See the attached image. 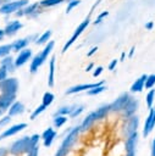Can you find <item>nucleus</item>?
<instances>
[{
    "label": "nucleus",
    "instance_id": "1",
    "mask_svg": "<svg viewBox=\"0 0 155 156\" xmlns=\"http://www.w3.org/2000/svg\"><path fill=\"white\" fill-rule=\"evenodd\" d=\"M79 133H81V126H76V127L70 128V130L66 133L60 147L57 149L55 156H67V154L70 152V150L72 149L74 143L77 141Z\"/></svg>",
    "mask_w": 155,
    "mask_h": 156
},
{
    "label": "nucleus",
    "instance_id": "2",
    "mask_svg": "<svg viewBox=\"0 0 155 156\" xmlns=\"http://www.w3.org/2000/svg\"><path fill=\"white\" fill-rule=\"evenodd\" d=\"M54 45H55V43H54L52 40L48 41V43L45 44L44 49H43L40 52H38V54L32 58L31 66H29V72H31L32 74H34V73L38 71V68L48 60V56L50 55V52H51L52 49H54Z\"/></svg>",
    "mask_w": 155,
    "mask_h": 156
},
{
    "label": "nucleus",
    "instance_id": "3",
    "mask_svg": "<svg viewBox=\"0 0 155 156\" xmlns=\"http://www.w3.org/2000/svg\"><path fill=\"white\" fill-rule=\"evenodd\" d=\"M29 141H31V136H28V135H24L20 139L15 140L9 149V154L12 156H21L23 154H28Z\"/></svg>",
    "mask_w": 155,
    "mask_h": 156
},
{
    "label": "nucleus",
    "instance_id": "4",
    "mask_svg": "<svg viewBox=\"0 0 155 156\" xmlns=\"http://www.w3.org/2000/svg\"><path fill=\"white\" fill-rule=\"evenodd\" d=\"M89 23H90V16H87V17H85V18H84L79 24H78V27L74 29V32H73V34L71 35V38L66 41V44H65V45H63V48H62V52H66V51H67V49H68V48H71V46L73 45V43L77 40V38H78V37H79V35H81V34L87 29V27L89 26Z\"/></svg>",
    "mask_w": 155,
    "mask_h": 156
},
{
    "label": "nucleus",
    "instance_id": "5",
    "mask_svg": "<svg viewBox=\"0 0 155 156\" xmlns=\"http://www.w3.org/2000/svg\"><path fill=\"white\" fill-rule=\"evenodd\" d=\"M26 5H28V0H11L0 6V13L1 15L15 13L18 10H21L22 7H24Z\"/></svg>",
    "mask_w": 155,
    "mask_h": 156
},
{
    "label": "nucleus",
    "instance_id": "6",
    "mask_svg": "<svg viewBox=\"0 0 155 156\" xmlns=\"http://www.w3.org/2000/svg\"><path fill=\"white\" fill-rule=\"evenodd\" d=\"M138 126H139V117L137 115L127 117L126 121H124V124L122 127V135H123V138H128L132 133L137 132Z\"/></svg>",
    "mask_w": 155,
    "mask_h": 156
},
{
    "label": "nucleus",
    "instance_id": "7",
    "mask_svg": "<svg viewBox=\"0 0 155 156\" xmlns=\"http://www.w3.org/2000/svg\"><path fill=\"white\" fill-rule=\"evenodd\" d=\"M18 80L13 77H6L0 82V93L2 94H16L18 91Z\"/></svg>",
    "mask_w": 155,
    "mask_h": 156
},
{
    "label": "nucleus",
    "instance_id": "8",
    "mask_svg": "<svg viewBox=\"0 0 155 156\" xmlns=\"http://www.w3.org/2000/svg\"><path fill=\"white\" fill-rule=\"evenodd\" d=\"M40 4L39 2H34V4H28L24 7H22L21 10H18L17 12H15V15L17 17H22V16H27V17H37L40 13L39 10Z\"/></svg>",
    "mask_w": 155,
    "mask_h": 156
},
{
    "label": "nucleus",
    "instance_id": "9",
    "mask_svg": "<svg viewBox=\"0 0 155 156\" xmlns=\"http://www.w3.org/2000/svg\"><path fill=\"white\" fill-rule=\"evenodd\" d=\"M138 107H139V100L133 98V96H129V99L127 100V102H126V105H124V107L121 112H122L123 117L127 118V117H131V116L135 115Z\"/></svg>",
    "mask_w": 155,
    "mask_h": 156
},
{
    "label": "nucleus",
    "instance_id": "10",
    "mask_svg": "<svg viewBox=\"0 0 155 156\" xmlns=\"http://www.w3.org/2000/svg\"><path fill=\"white\" fill-rule=\"evenodd\" d=\"M149 115L145 119V123H144V128H143V136L146 138L151 132L153 129L155 128V107H151L149 108Z\"/></svg>",
    "mask_w": 155,
    "mask_h": 156
},
{
    "label": "nucleus",
    "instance_id": "11",
    "mask_svg": "<svg viewBox=\"0 0 155 156\" xmlns=\"http://www.w3.org/2000/svg\"><path fill=\"white\" fill-rule=\"evenodd\" d=\"M129 96H131L129 93H122L115 101H112V102L110 104V110H111V112H121V111L123 110V107H124L127 100L129 99Z\"/></svg>",
    "mask_w": 155,
    "mask_h": 156
},
{
    "label": "nucleus",
    "instance_id": "12",
    "mask_svg": "<svg viewBox=\"0 0 155 156\" xmlns=\"http://www.w3.org/2000/svg\"><path fill=\"white\" fill-rule=\"evenodd\" d=\"M101 84H104V82H99V83H87V84H77V85H73V87L68 88V89L66 90V95H72V94L82 93V91L89 90V89L95 88V87L101 85Z\"/></svg>",
    "mask_w": 155,
    "mask_h": 156
},
{
    "label": "nucleus",
    "instance_id": "13",
    "mask_svg": "<svg viewBox=\"0 0 155 156\" xmlns=\"http://www.w3.org/2000/svg\"><path fill=\"white\" fill-rule=\"evenodd\" d=\"M31 58H32V50L28 49V48H26V49H23V50H21L18 52L17 57L15 58V65H16V67H22Z\"/></svg>",
    "mask_w": 155,
    "mask_h": 156
},
{
    "label": "nucleus",
    "instance_id": "14",
    "mask_svg": "<svg viewBox=\"0 0 155 156\" xmlns=\"http://www.w3.org/2000/svg\"><path fill=\"white\" fill-rule=\"evenodd\" d=\"M24 128H27V124H26V123H17V124H13V126L6 128V129L2 132V134H1L0 136H1V139L10 138V136H12V135H15V134L22 132Z\"/></svg>",
    "mask_w": 155,
    "mask_h": 156
},
{
    "label": "nucleus",
    "instance_id": "15",
    "mask_svg": "<svg viewBox=\"0 0 155 156\" xmlns=\"http://www.w3.org/2000/svg\"><path fill=\"white\" fill-rule=\"evenodd\" d=\"M16 101V94H0V108L6 111Z\"/></svg>",
    "mask_w": 155,
    "mask_h": 156
},
{
    "label": "nucleus",
    "instance_id": "16",
    "mask_svg": "<svg viewBox=\"0 0 155 156\" xmlns=\"http://www.w3.org/2000/svg\"><path fill=\"white\" fill-rule=\"evenodd\" d=\"M22 27H23V24H22L21 21H18V20L11 21V22H9V23L6 24V27L4 28V30H5V35H7V37H12V35H15Z\"/></svg>",
    "mask_w": 155,
    "mask_h": 156
},
{
    "label": "nucleus",
    "instance_id": "17",
    "mask_svg": "<svg viewBox=\"0 0 155 156\" xmlns=\"http://www.w3.org/2000/svg\"><path fill=\"white\" fill-rule=\"evenodd\" d=\"M138 144V133H132L128 138L124 140V150L126 152H135V147Z\"/></svg>",
    "mask_w": 155,
    "mask_h": 156
},
{
    "label": "nucleus",
    "instance_id": "18",
    "mask_svg": "<svg viewBox=\"0 0 155 156\" xmlns=\"http://www.w3.org/2000/svg\"><path fill=\"white\" fill-rule=\"evenodd\" d=\"M33 38H35V35H33V37H28V38H21V39L15 40L13 43H11L12 51H15V52H20L21 50L26 49V48L28 46L29 41H32Z\"/></svg>",
    "mask_w": 155,
    "mask_h": 156
},
{
    "label": "nucleus",
    "instance_id": "19",
    "mask_svg": "<svg viewBox=\"0 0 155 156\" xmlns=\"http://www.w3.org/2000/svg\"><path fill=\"white\" fill-rule=\"evenodd\" d=\"M55 138H56V132H55V129H54V128H51V127L46 128V129L43 132V134H41L43 144H44V146H45V147L51 146V144H52V141H54V139H55Z\"/></svg>",
    "mask_w": 155,
    "mask_h": 156
},
{
    "label": "nucleus",
    "instance_id": "20",
    "mask_svg": "<svg viewBox=\"0 0 155 156\" xmlns=\"http://www.w3.org/2000/svg\"><path fill=\"white\" fill-rule=\"evenodd\" d=\"M0 67H2L4 69H6L9 73H12L15 72V69L17 68L16 65H15V58L10 55L2 57V60L0 61Z\"/></svg>",
    "mask_w": 155,
    "mask_h": 156
},
{
    "label": "nucleus",
    "instance_id": "21",
    "mask_svg": "<svg viewBox=\"0 0 155 156\" xmlns=\"http://www.w3.org/2000/svg\"><path fill=\"white\" fill-rule=\"evenodd\" d=\"M9 111V116H11V117H15V116H20V115H22L24 111H26V107H24V105L21 102V101H15L11 106H10V108L7 110Z\"/></svg>",
    "mask_w": 155,
    "mask_h": 156
},
{
    "label": "nucleus",
    "instance_id": "22",
    "mask_svg": "<svg viewBox=\"0 0 155 156\" xmlns=\"http://www.w3.org/2000/svg\"><path fill=\"white\" fill-rule=\"evenodd\" d=\"M146 78H148V74H142L138 79H135L134 83L131 85V89H129L131 93H140V91H143Z\"/></svg>",
    "mask_w": 155,
    "mask_h": 156
},
{
    "label": "nucleus",
    "instance_id": "23",
    "mask_svg": "<svg viewBox=\"0 0 155 156\" xmlns=\"http://www.w3.org/2000/svg\"><path fill=\"white\" fill-rule=\"evenodd\" d=\"M95 122H96V118H95V113H94V111H93V112H90V113L83 119V122L81 123V133L88 130L89 128H92V126H93Z\"/></svg>",
    "mask_w": 155,
    "mask_h": 156
},
{
    "label": "nucleus",
    "instance_id": "24",
    "mask_svg": "<svg viewBox=\"0 0 155 156\" xmlns=\"http://www.w3.org/2000/svg\"><path fill=\"white\" fill-rule=\"evenodd\" d=\"M55 56L50 58L49 62V76H48V85L51 88L55 85Z\"/></svg>",
    "mask_w": 155,
    "mask_h": 156
},
{
    "label": "nucleus",
    "instance_id": "25",
    "mask_svg": "<svg viewBox=\"0 0 155 156\" xmlns=\"http://www.w3.org/2000/svg\"><path fill=\"white\" fill-rule=\"evenodd\" d=\"M109 112H111V110H110V104L103 105V106H100L99 108H96V111H94L96 121H98V119H104V118L109 115Z\"/></svg>",
    "mask_w": 155,
    "mask_h": 156
},
{
    "label": "nucleus",
    "instance_id": "26",
    "mask_svg": "<svg viewBox=\"0 0 155 156\" xmlns=\"http://www.w3.org/2000/svg\"><path fill=\"white\" fill-rule=\"evenodd\" d=\"M51 34H52V32L51 30H46V32H44L41 35H39L37 39H35V44L37 45H44V44H46L48 41H49V39H50V37H51Z\"/></svg>",
    "mask_w": 155,
    "mask_h": 156
},
{
    "label": "nucleus",
    "instance_id": "27",
    "mask_svg": "<svg viewBox=\"0 0 155 156\" xmlns=\"http://www.w3.org/2000/svg\"><path fill=\"white\" fill-rule=\"evenodd\" d=\"M154 101H155V89L151 88V89H149V91L146 93V96H145V102H146L148 108L153 107Z\"/></svg>",
    "mask_w": 155,
    "mask_h": 156
},
{
    "label": "nucleus",
    "instance_id": "28",
    "mask_svg": "<svg viewBox=\"0 0 155 156\" xmlns=\"http://www.w3.org/2000/svg\"><path fill=\"white\" fill-rule=\"evenodd\" d=\"M67 122V116H63V115H57V116H54V119H52V123L56 128H61L65 123Z\"/></svg>",
    "mask_w": 155,
    "mask_h": 156
},
{
    "label": "nucleus",
    "instance_id": "29",
    "mask_svg": "<svg viewBox=\"0 0 155 156\" xmlns=\"http://www.w3.org/2000/svg\"><path fill=\"white\" fill-rule=\"evenodd\" d=\"M74 106L76 105H68V106H62V107H60L55 113H54V116H57V115H63V116H70V113L72 112V110L74 108Z\"/></svg>",
    "mask_w": 155,
    "mask_h": 156
},
{
    "label": "nucleus",
    "instance_id": "30",
    "mask_svg": "<svg viewBox=\"0 0 155 156\" xmlns=\"http://www.w3.org/2000/svg\"><path fill=\"white\" fill-rule=\"evenodd\" d=\"M54 99H55V96H54V94L52 93H50V91H46V93H44V95H43V99H41V104L43 105H45L46 107L48 106H50L51 104H52V101H54Z\"/></svg>",
    "mask_w": 155,
    "mask_h": 156
},
{
    "label": "nucleus",
    "instance_id": "31",
    "mask_svg": "<svg viewBox=\"0 0 155 156\" xmlns=\"http://www.w3.org/2000/svg\"><path fill=\"white\" fill-rule=\"evenodd\" d=\"M63 1H66V0H41V1H39V4L41 7H51V6L59 5Z\"/></svg>",
    "mask_w": 155,
    "mask_h": 156
},
{
    "label": "nucleus",
    "instance_id": "32",
    "mask_svg": "<svg viewBox=\"0 0 155 156\" xmlns=\"http://www.w3.org/2000/svg\"><path fill=\"white\" fill-rule=\"evenodd\" d=\"M105 90H106V87L104 84H101V85H98L95 88H92V89L87 90V94L90 95V96H93V95H98V94H100V93H103Z\"/></svg>",
    "mask_w": 155,
    "mask_h": 156
},
{
    "label": "nucleus",
    "instance_id": "33",
    "mask_svg": "<svg viewBox=\"0 0 155 156\" xmlns=\"http://www.w3.org/2000/svg\"><path fill=\"white\" fill-rule=\"evenodd\" d=\"M41 136L39 135V134H33L32 136H31V141H29V149H28V152H31L34 147H37L38 146V143H39V139H40Z\"/></svg>",
    "mask_w": 155,
    "mask_h": 156
},
{
    "label": "nucleus",
    "instance_id": "34",
    "mask_svg": "<svg viewBox=\"0 0 155 156\" xmlns=\"http://www.w3.org/2000/svg\"><path fill=\"white\" fill-rule=\"evenodd\" d=\"M45 110H46V106H45V105H43V104H41V105H39V106H38V107H37V108L31 113V119H32V121H34V119H35L40 113H43Z\"/></svg>",
    "mask_w": 155,
    "mask_h": 156
},
{
    "label": "nucleus",
    "instance_id": "35",
    "mask_svg": "<svg viewBox=\"0 0 155 156\" xmlns=\"http://www.w3.org/2000/svg\"><path fill=\"white\" fill-rule=\"evenodd\" d=\"M10 51H12L11 44L0 45V58H1V57H5V56H7V55H10Z\"/></svg>",
    "mask_w": 155,
    "mask_h": 156
},
{
    "label": "nucleus",
    "instance_id": "36",
    "mask_svg": "<svg viewBox=\"0 0 155 156\" xmlns=\"http://www.w3.org/2000/svg\"><path fill=\"white\" fill-rule=\"evenodd\" d=\"M83 111H84V105H76L74 108L72 110V112L70 113V117H71V118H76V117H78Z\"/></svg>",
    "mask_w": 155,
    "mask_h": 156
},
{
    "label": "nucleus",
    "instance_id": "37",
    "mask_svg": "<svg viewBox=\"0 0 155 156\" xmlns=\"http://www.w3.org/2000/svg\"><path fill=\"white\" fill-rule=\"evenodd\" d=\"M154 85H155V73L148 76L144 87H145V89H151V88H154Z\"/></svg>",
    "mask_w": 155,
    "mask_h": 156
},
{
    "label": "nucleus",
    "instance_id": "38",
    "mask_svg": "<svg viewBox=\"0 0 155 156\" xmlns=\"http://www.w3.org/2000/svg\"><path fill=\"white\" fill-rule=\"evenodd\" d=\"M81 4V0H70L68 4H67V7H66V13H68L72 9H74L76 6H78Z\"/></svg>",
    "mask_w": 155,
    "mask_h": 156
},
{
    "label": "nucleus",
    "instance_id": "39",
    "mask_svg": "<svg viewBox=\"0 0 155 156\" xmlns=\"http://www.w3.org/2000/svg\"><path fill=\"white\" fill-rule=\"evenodd\" d=\"M11 116H9V115H6V116H4V117H1L0 118V128H2V127H6L10 122H11Z\"/></svg>",
    "mask_w": 155,
    "mask_h": 156
},
{
    "label": "nucleus",
    "instance_id": "40",
    "mask_svg": "<svg viewBox=\"0 0 155 156\" xmlns=\"http://www.w3.org/2000/svg\"><path fill=\"white\" fill-rule=\"evenodd\" d=\"M107 15H109V12H107V11H104V12H101V13H100V15L96 17V20L94 21V24H99V23L101 22V20H103L104 17H106Z\"/></svg>",
    "mask_w": 155,
    "mask_h": 156
},
{
    "label": "nucleus",
    "instance_id": "41",
    "mask_svg": "<svg viewBox=\"0 0 155 156\" xmlns=\"http://www.w3.org/2000/svg\"><path fill=\"white\" fill-rule=\"evenodd\" d=\"M103 71H104V68L101 67V66H98V67H95L94 68V71H93V77H99L101 73H103Z\"/></svg>",
    "mask_w": 155,
    "mask_h": 156
},
{
    "label": "nucleus",
    "instance_id": "42",
    "mask_svg": "<svg viewBox=\"0 0 155 156\" xmlns=\"http://www.w3.org/2000/svg\"><path fill=\"white\" fill-rule=\"evenodd\" d=\"M117 63H118V60H117V58H114V60L109 63V69H110V71H114L115 67L117 66Z\"/></svg>",
    "mask_w": 155,
    "mask_h": 156
},
{
    "label": "nucleus",
    "instance_id": "43",
    "mask_svg": "<svg viewBox=\"0 0 155 156\" xmlns=\"http://www.w3.org/2000/svg\"><path fill=\"white\" fill-rule=\"evenodd\" d=\"M7 73H9V72H7L6 69H4L2 67H0V82L4 80V79L7 77Z\"/></svg>",
    "mask_w": 155,
    "mask_h": 156
},
{
    "label": "nucleus",
    "instance_id": "44",
    "mask_svg": "<svg viewBox=\"0 0 155 156\" xmlns=\"http://www.w3.org/2000/svg\"><path fill=\"white\" fill-rule=\"evenodd\" d=\"M38 154H39V147L37 146V147H34L31 152H28L27 156H38Z\"/></svg>",
    "mask_w": 155,
    "mask_h": 156
},
{
    "label": "nucleus",
    "instance_id": "45",
    "mask_svg": "<svg viewBox=\"0 0 155 156\" xmlns=\"http://www.w3.org/2000/svg\"><path fill=\"white\" fill-rule=\"evenodd\" d=\"M150 152H151V156H155V138H154V139H153V141H151Z\"/></svg>",
    "mask_w": 155,
    "mask_h": 156
},
{
    "label": "nucleus",
    "instance_id": "46",
    "mask_svg": "<svg viewBox=\"0 0 155 156\" xmlns=\"http://www.w3.org/2000/svg\"><path fill=\"white\" fill-rule=\"evenodd\" d=\"M7 154H9V150L6 149V147H0V156H7Z\"/></svg>",
    "mask_w": 155,
    "mask_h": 156
},
{
    "label": "nucleus",
    "instance_id": "47",
    "mask_svg": "<svg viewBox=\"0 0 155 156\" xmlns=\"http://www.w3.org/2000/svg\"><path fill=\"white\" fill-rule=\"evenodd\" d=\"M96 50H98V48H96V46H93V48L89 50V52H88L87 55H88V56H92V55H94V54L96 52Z\"/></svg>",
    "mask_w": 155,
    "mask_h": 156
},
{
    "label": "nucleus",
    "instance_id": "48",
    "mask_svg": "<svg viewBox=\"0 0 155 156\" xmlns=\"http://www.w3.org/2000/svg\"><path fill=\"white\" fill-rule=\"evenodd\" d=\"M153 27H154V22H153V21H150V22H148V23L145 24V28H146V29H149V30H150Z\"/></svg>",
    "mask_w": 155,
    "mask_h": 156
},
{
    "label": "nucleus",
    "instance_id": "49",
    "mask_svg": "<svg viewBox=\"0 0 155 156\" xmlns=\"http://www.w3.org/2000/svg\"><path fill=\"white\" fill-rule=\"evenodd\" d=\"M93 68H94V63H93V62H90V63L85 67V71H87V72H89V71H92Z\"/></svg>",
    "mask_w": 155,
    "mask_h": 156
},
{
    "label": "nucleus",
    "instance_id": "50",
    "mask_svg": "<svg viewBox=\"0 0 155 156\" xmlns=\"http://www.w3.org/2000/svg\"><path fill=\"white\" fill-rule=\"evenodd\" d=\"M5 37V30L4 29H0V40H2Z\"/></svg>",
    "mask_w": 155,
    "mask_h": 156
},
{
    "label": "nucleus",
    "instance_id": "51",
    "mask_svg": "<svg viewBox=\"0 0 155 156\" xmlns=\"http://www.w3.org/2000/svg\"><path fill=\"white\" fill-rule=\"evenodd\" d=\"M124 156H135V152H126Z\"/></svg>",
    "mask_w": 155,
    "mask_h": 156
},
{
    "label": "nucleus",
    "instance_id": "52",
    "mask_svg": "<svg viewBox=\"0 0 155 156\" xmlns=\"http://www.w3.org/2000/svg\"><path fill=\"white\" fill-rule=\"evenodd\" d=\"M133 52H134V48H132V49H131V51H129V57H132V56H133Z\"/></svg>",
    "mask_w": 155,
    "mask_h": 156
},
{
    "label": "nucleus",
    "instance_id": "53",
    "mask_svg": "<svg viewBox=\"0 0 155 156\" xmlns=\"http://www.w3.org/2000/svg\"><path fill=\"white\" fill-rule=\"evenodd\" d=\"M123 58H124V52L121 54V61H123Z\"/></svg>",
    "mask_w": 155,
    "mask_h": 156
},
{
    "label": "nucleus",
    "instance_id": "54",
    "mask_svg": "<svg viewBox=\"0 0 155 156\" xmlns=\"http://www.w3.org/2000/svg\"><path fill=\"white\" fill-rule=\"evenodd\" d=\"M2 113H4V111H2V110H1V108H0V117H1V116H2Z\"/></svg>",
    "mask_w": 155,
    "mask_h": 156
},
{
    "label": "nucleus",
    "instance_id": "55",
    "mask_svg": "<svg viewBox=\"0 0 155 156\" xmlns=\"http://www.w3.org/2000/svg\"><path fill=\"white\" fill-rule=\"evenodd\" d=\"M68 1H70V0H67V2H68Z\"/></svg>",
    "mask_w": 155,
    "mask_h": 156
},
{
    "label": "nucleus",
    "instance_id": "56",
    "mask_svg": "<svg viewBox=\"0 0 155 156\" xmlns=\"http://www.w3.org/2000/svg\"><path fill=\"white\" fill-rule=\"evenodd\" d=\"M0 140H1V136H0Z\"/></svg>",
    "mask_w": 155,
    "mask_h": 156
}]
</instances>
